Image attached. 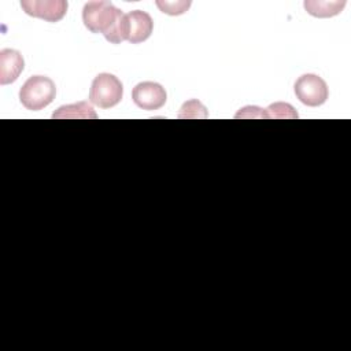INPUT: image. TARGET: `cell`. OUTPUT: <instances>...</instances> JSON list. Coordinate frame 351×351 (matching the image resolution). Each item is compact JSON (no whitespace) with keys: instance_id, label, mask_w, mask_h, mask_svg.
Listing matches in <instances>:
<instances>
[{"instance_id":"4fadbf2b","label":"cell","mask_w":351,"mask_h":351,"mask_svg":"<svg viewBox=\"0 0 351 351\" xmlns=\"http://www.w3.org/2000/svg\"><path fill=\"white\" fill-rule=\"evenodd\" d=\"M267 118H298L296 110L289 103H273L266 108Z\"/></svg>"},{"instance_id":"277c9868","label":"cell","mask_w":351,"mask_h":351,"mask_svg":"<svg viewBox=\"0 0 351 351\" xmlns=\"http://www.w3.org/2000/svg\"><path fill=\"white\" fill-rule=\"evenodd\" d=\"M296 97L308 107H318L324 104L329 96L326 82L317 74H303L295 82Z\"/></svg>"},{"instance_id":"8992f818","label":"cell","mask_w":351,"mask_h":351,"mask_svg":"<svg viewBox=\"0 0 351 351\" xmlns=\"http://www.w3.org/2000/svg\"><path fill=\"white\" fill-rule=\"evenodd\" d=\"M132 99L137 107L152 111L159 110L165 106L167 100V93L160 84L154 81H144L133 88Z\"/></svg>"},{"instance_id":"9c48e42d","label":"cell","mask_w":351,"mask_h":351,"mask_svg":"<svg viewBox=\"0 0 351 351\" xmlns=\"http://www.w3.org/2000/svg\"><path fill=\"white\" fill-rule=\"evenodd\" d=\"M52 118L56 119H96L97 114L86 101H78L74 104H67L59 107Z\"/></svg>"},{"instance_id":"5bb4252c","label":"cell","mask_w":351,"mask_h":351,"mask_svg":"<svg viewBox=\"0 0 351 351\" xmlns=\"http://www.w3.org/2000/svg\"><path fill=\"white\" fill-rule=\"evenodd\" d=\"M234 117L236 118H267V112L261 107L247 106V107H243Z\"/></svg>"},{"instance_id":"7c38bea8","label":"cell","mask_w":351,"mask_h":351,"mask_svg":"<svg viewBox=\"0 0 351 351\" xmlns=\"http://www.w3.org/2000/svg\"><path fill=\"white\" fill-rule=\"evenodd\" d=\"M156 7L167 15H181L184 12H186L191 7V1L189 0H177V1H167V0H158Z\"/></svg>"},{"instance_id":"ba28073f","label":"cell","mask_w":351,"mask_h":351,"mask_svg":"<svg viewBox=\"0 0 351 351\" xmlns=\"http://www.w3.org/2000/svg\"><path fill=\"white\" fill-rule=\"evenodd\" d=\"M25 60L19 51L5 48L0 51V84L14 82L23 71Z\"/></svg>"},{"instance_id":"5b68a950","label":"cell","mask_w":351,"mask_h":351,"mask_svg":"<svg viewBox=\"0 0 351 351\" xmlns=\"http://www.w3.org/2000/svg\"><path fill=\"white\" fill-rule=\"evenodd\" d=\"M154 30L152 16L143 11L134 10L123 16V38L132 44H140L149 38Z\"/></svg>"},{"instance_id":"30bf717a","label":"cell","mask_w":351,"mask_h":351,"mask_svg":"<svg viewBox=\"0 0 351 351\" xmlns=\"http://www.w3.org/2000/svg\"><path fill=\"white\" fill-rule=\"evenodd\" d=\"M346 7V1H317V0H306L304 8L306 11L317 18H330L343 11Z\"/></svg>"},{"instance_id":"6da1fadb","label":"cell","mask_w":351,"mask_h":351,"mask_svg":"<svg viewBox=\"0 0 351 351\" xmlns=\"http://www.w3.org/2000/svg\"><path fill=\"white\" fill-rule=\"evenodd\" d=\"M125 14L111 1H88L82 8V22L92 33H101L108 43L119 44L123 38Z\"/></svg>"},{"instance_id":"7a4b0ae2","label":"cell","mask_w":351,"mask_h":351,"mask_svg":"<svg viewBox=\"0 0 351 351\" xmlns=\"http://www.w3.org/2000/svg\"><path fill=\"white\" fill-rule=\"evenodd\" d=\"M56 96L55 82L45 75L29 77L19 90L22 106L30 111H40L53 101Z\"/></svg>"},{"instance_id":"3957f363","label":"cell","mask_w":351,"mask_h":351,"mask_svg":"<svg viewBox=\"0 0 351 351\" xmlns=\"http://www.w3.org/2000/svg\"><path fill=\"white\" fill-rule=\"evenodd\" d=\"M123 96L122 82L110 73L97 74L90 85L89 101L100 108H111L117 106Z\"/></svg>"},{"instance_id":"52a82bcc","label":"cell","mask_w":351,"mask_h":351,"mask_svg":"<svg viewBox=\"0 0 351 351\" xmlns=\"http://www.w3.org/2000/svg\"><path fill=\"white\" fill-rule=\"evenodd\" d=\"M21 7L33 18L59 22L66 15L69 3L64 0H22Z\"/></svg>"},{"instance_id":"8fae6325","label":"cell","mask_w":351,"mask_h":351,"mask_svg":"<svg viewBox=\"0 0 351 351\" xmlns=\"http://www.w3.org/2000/svg\"><path fill=\"white\" fill-rule=\"evenodd\" d=\"M178 118H207L208 117V112H207V108L196 99H192V100H188L185 101L181 108H180V112L177 115Z\"/></svg>"}]
</instances>
